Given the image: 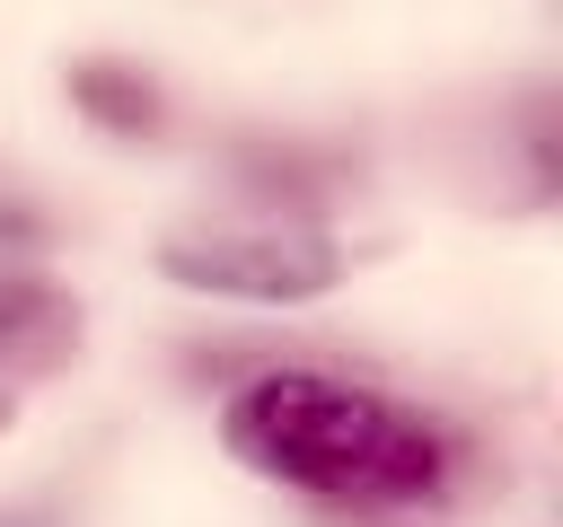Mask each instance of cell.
Returning a JSON list of instances; mask_svg holds the SVG:
<instances>
[{"label": "cell", "instance_id": "obj_7", "mask_svg": "<svg viewBox=\"0 0 563 527\" xmlns=\"http://www.w3.org/2000/svg\"><path fill=\"white\" fill-rule=\"evenodd\" d=\"M0 527H44V518H0Z\"/></svg>", "mask_w": 563, "mask_h": 527}, {"label": "cell", "instance_id": "obj_4", "mask_svg": "<svg viewBox=\"0 0 563 527\" xmlns=\"http://www.w3.org/2000/svg\"><path fill=\"white\" fill-rule=\"evenodd\" d=\"M62 88H70V105H79L106 141H150V132L167 123V97H158V79H150L141 61L88 53V61H70V70H62Z\"/></svg>", "mask_w": 563, "mask_h": 527}, {"label": "cell", "instance_id": "obj_1", "mask_svg": "<svg viewBox=\"0 0 563 527\" xmlns=\"http://www.w3.org/2000/svg\"><path fill=\"white\" fill-rule=\"evenodd\" d=\"M220 439L264 483L361 501V509H422L449 492V439L431 413L343 386L325 369H255L220 404Z\"/></svg>", "mask_w": 563, "mask_h": 527}, {"label": "cell", "instance_id": "obj_6", "mask_svg": "<svg viewBox=\"0 0 563 527\" xmlns=\"http://www.w3.org/2000/svg\"><path fill=\"white\" fill-rule=\"evenodd\" d=\"M9 413H18V386H9V378H0V430H9Z\"/></svg>", "mask_w": 563, "mask_h": 527}, {"label": "cell", "instance_id": "obj_2", "mask_svg": "<svg viewBox=\"0 0 563 527\" xmlns=\"http://www.w3.org/2000/svg\"><path fill=\"white\" fill-rule=\"evenodd\" d=\"M158 272L176 290H202V299L299 307V299H325L343 281V246L325 228H299V220H273V228H185V237L158 246Z\"/></svg>", "mask_w": 563, "mask_h": 527}, {"label": "cell", "instance_id": "obj_5", "mask_svg": "<svg viewBox=\"0 0 563 527\" xmlns=\"http://www.w3.org/2000/svg\"><path fill=\"white\" fill-rule=\"evenodd\" d=\"M44 237H53V220H44L26 193L0 184V255H26V246H44Z\"/></svg>", "mask_w": 563, "mask_h": 527}, {"label": "cell", "instance_id": "obj_3", "mask_svg": "<svg viewBox=\"0 0 563 527\" xmlns=\"http://www.w3.org/2000/svg\"><path fill=\"white\" fill-rule=\"evenodd\" d=\"M79 351V299L53 290L44 272H9L0 264V378L35 386Z\"/></svg>", "mask_w": 563, "mask_h": 527}]
</instances>
